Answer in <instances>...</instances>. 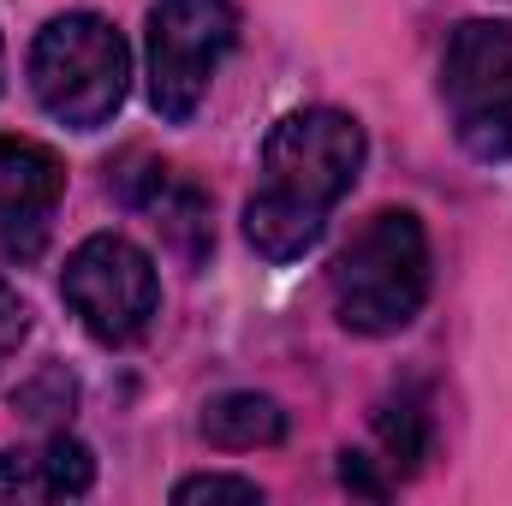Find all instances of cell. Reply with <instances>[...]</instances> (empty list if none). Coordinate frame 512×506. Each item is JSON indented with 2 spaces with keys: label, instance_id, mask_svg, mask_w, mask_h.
I'll use <instances>...</instances> for the list:
<instances>
[{
  "label": "cell",
  "instance_id": "1",
  "mask_svg": "<svg viewBox=\"0 0 512 506\" xmlns=\"http://www.w3.org/2000/svg\"><path fill=\"white\" fill-rule=\"evenodd\" d=\"M364 167V126L340 108H298L262 143V179L245 203V239L268 262L304 256L334 203L358 185Z\"/></svg>",
  "mask_w": 512,
  "mask_h": 506
},
{
  "label": "cell",
  "instance_id": "2",
  "mask_svg": "<svg viewBox=\"0 0 512 506\" xmlns=\"http://www.w3.org/2000/svg\"><path fill=\"white\" fill-rule=\"evenodd\" d=\"M334 310L352 334H399L429 298V233L411 209L370 215L328 268Z\"/></svg>",
  "mask_w": 512,
  "mask_h": 506
},
{
  "label": "cell",
  "instance_id": "3",
  "mask_svg": "<svg viewBox=\"0 0 512 506\" xmlns=\"http://www.w3.org/2000/svg\"><path fill=\"white\" fill-rule=\"evenodd\" d=\"M126 84H131L126 36L102 12H60L36 30L30 90L60 126L72 131L108 126L126 102Z\"/></svg>",
  "mask_w": 512,
  "mask_h": 506
},
{
  "label": "cell",
  "instance_id": "4",
  "mask_svg": "<svg viewBox=\"0 0 512 506\" xmlns=\"http://www.w3.org/2000/svg\"><path fill=\"white\" fill-rule=\"evenodd\" d=\"M233 42H239L233 0H155L149 6V102H155V114L185 126L203 108Z\"/></svg>",
  "mask_w": 512,
  "mask_h": 506
},
{
  "label": "cell",
  "instance_id": "5",
  "mask_svg": "<svg viewBox=\"0 0 512 506\" xmlns=\"http://www.w3.org/2000/svg\"><path fill=\"white\" fill-rule=\"evenodd\" d=\"M60 298L84 322L90 340L131 346L155 322V310H161V280H155L149 251H137L126 233H96V239H84L78 251L66 256Z\"/></svg>",
  "mask_w": 512,
  "mask_h": 506
},
{
  "label": "cell",
  "instance_id": "6",
  "mask_svg": "<svg viewBox=\"0 0 512 506\" xmlns=\"http://www.w3.org/2000/svg\"><path fill=\"white\" fill-rule=\"evenodd\" d=\"M441 102L477 161L512 155V24L465 18L441 60Z\"/></svg>",
  "mask_w": 512,
  "mask_h": 506
},
{
  "label": "cell",
  "instance_id": "7",
  "mask_svg": "<svg viewBox=\"0 0 512 506\" xmlns=\"http://www.w3.org/2000/svg\"><path fill=\"white\" fill-rule=\"evenodd\" d=\"M60 197H66L60 155L30 137H0V256L6 262L42 256Z\"/></svg>",
  "mask_w": 512,
  "mask_h": 506
},
{
  "label": "cell",
  "instance_id": "8",
  "mask_svg": "<svg viewBox=\"0 0 512 506\" xmlns=\"http://www.w3.org/2000/svg\"><path fill=\"white\" fill-rule=\"evenodd\" d=\"M126 203L185 256V262H203L215 245V227H209V197L167 161H149L143 173L126 179Z\"/></svg>",
  "mask_w": 512,
  "mask_h": 506
},
{
  "label": "cell",
  "instance_id": "9",
  "mask_svg": "<svg viewBox=\"0 0 512 506\" xmlns=\"http://www.w3.org/2000/svg\"><path fill=\"white\" fill-rule=\"evenodd\" d=\"M90 483H96V459L72 435H48L36 447L0 453V501H72L90 495Z\"/></svg>",
  "mask_w": 512,
  "mask_h": 506
},
{
  "label": "cell",
  "instance_id": "10",
  "mask_svg": "<svg viewBox=\"0 0 512 506\" xmlns=\"http://www.w3.org/2000/svg\"><path fill=\"white\" fill-rule=\"evenodd\" d=\"M286 435V411L268 393H221L203 405V441L221 453H256Z\"/></svg>",
  "mask_w": 512,
  "mask_h": 506
},
{
  "label": "cell",
  "instance_id": "11",
  "mask_svg": "<svg viewBox=\"0 0 512 506\" xmlns=\"http://www.w3.org/2000/svg\"><path fill=\"white\" fill-rule=\"evenodd\" d=\"M429 399H423V387H399V393H387L382 411H376V441H382L387 465L393 471H417L423 459H429Z\"/></svg>",
  "mask_w": 512,
  "mask_h": 506
},
{
  "label": "cell",
  "instance_id": "12",
  "mask_svg": "<svg viewBox=\"0 0 512 506\" xmlns=\"http://www.w3.org/2000/svg\"><path fill=\"white\" fill-rule=\"evenodd\" d=\"M173 501H262L251 477H221V471H203V477H185L173 489Z\"/></svg>",
  "mask_w": 512,
  "mask_h": 506
},
{
  "label": "cell",
  "instance_id": "13",
  "mask_svg": "<svg viewBox=\"0 0 512 506\" xmlns=\"http://www.w3.org/2000/svg\"><path fill=\"white\" fill-rule=\"evenodd\" d=\"M24 334H30V310H24V298L0 280V370L12 364V352L24 346Z\"/></svg>",
  "mask_w": 512,
  "mask_h": 506
},
{
  "label": "cell",
  "instance_id": "14",
  "mask_svg": "<svg viewBox=\"0 0 512 506\" xmlns=\"http://www.w3.org/2000/svg\"><path fill=\"white\" fill-rule=\"evenodd\" d=\"M18 405H24L30 417H54V411H72V381L60 376V370H48V376L36 381V387H24V393H18Z\"/></svg>",
  "mask_w": 512,
  "mask_h": 506
},
{
  "label": "cell",
  "instance_id": "15",
  "mask_svg": "<svg viewBox=\"0 0 512 506\" xmlns=\"http://www.w3.org/2000/svg\"><path fill=\"white\" fill-rule=\"evenodd\" d=\"M340 483H346V489H358V495H376V501L387 495L382 477H370V459H364V453H346V465H340Z\"/></svg>",
  "mask_w": 512,
  "mask_h": 506
}]
</instances>
